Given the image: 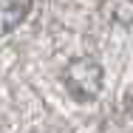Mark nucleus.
I'll return each instance as SVG.
<instances>
[{
  "mask_svg": "<svg viewBox=\"0 0 133 133\" xmlns=\"http://www.w3.org/2000/svg\"><path fill=\"white\" fill-rule=\"evenodd\" d=\"M99 11L116 26H133V0H102Z\"/></svg>",
  "mask_w": 133,
  "mask_h": 133,
  "instance_id": "obj_3",
  "label": "nucleus"
},
{
  "mask_svg": "<svg viewBox=\"0 0 133 133\" xmlns=\"http://www.w3.org/2000/svg\"><path fill=\"white\" fill-rule=\"evenodd\" d=\"M102 65L91 57H77L68 62V68L62 71V82L68 88V94L77 102H91L99 96L102 91Z\"/></svg>",
  "mask_w": 133,
  "mask_h": 133,
  "instance_id": "obj_1",
  "label": "nucleus"
},
{
  "mask_svg": "<svg viewBox=\"0 0 133 133\" xmlns=\"http://www.w3.org/2000/svg\"><path fill=\"white\" fill-rule=\"evenodd\" d=\"M34 0H0V37L14 31L31 11Z\"/></svg>",
  "mask_w": 133,
  "mask_h": 133,
  "instance_id": "obj_2",
  "label": "nucleus"
}]
</instances>
